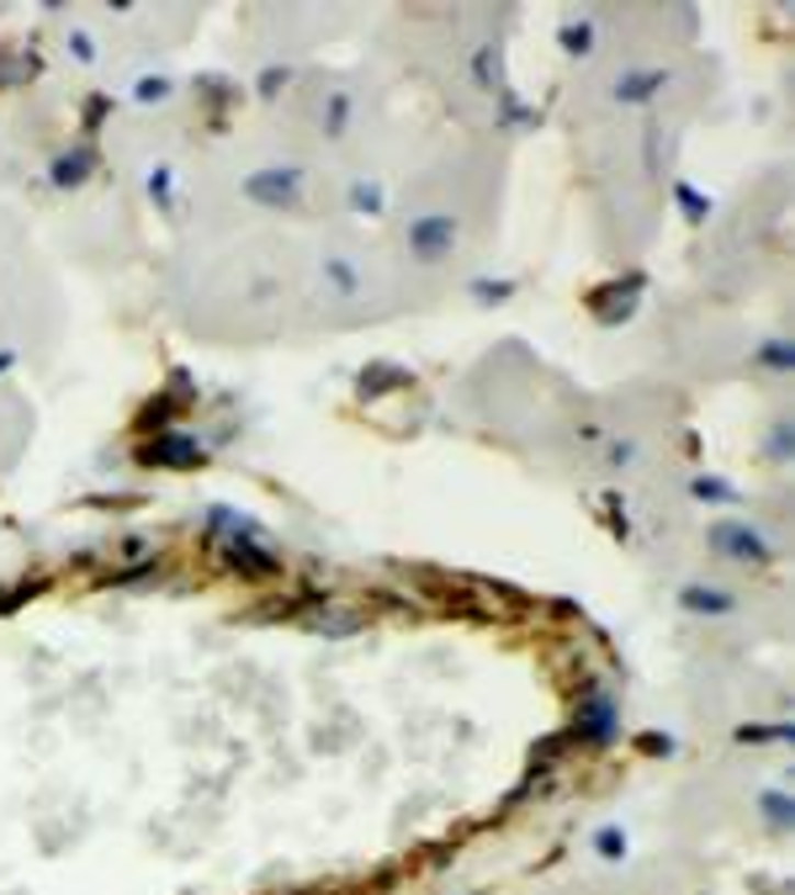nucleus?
Listing matches in <instances>:
<instances>
[{
    "instance_id": "1",
    "label": "nucleus",
    "mask_w": 795,
    "mask_h": 895,
    "mask_svg": "<svg viewBox=\"0 0 795 895\" xmlns=\"http://www.w3.org/2000/svg\"><path fill=\"white\" fill-rule=\"evenodd\" d=\"M239 197L260 212H298L307 197V176L303 165H260L239 180Z\"/></svg>"
},
{
    "instance_id": "2",
    "label": "nucleus",
    "mask_w": 795,
    "mask_h": 895,
    "mask_svg": "<svg viewBox=\"0 0 795 895\" xmlns=\"http://www.w3.org/2000/svg\"><path fill=\"white\" fill-rule=\"evenodd\" d=\"M705 546H710L721 562H742V568H764V562H774V540H769L759 525L737 519V514L710 519V525H705Z\"/></svg>"
},
{
    "instance_id": "3",
    "label": "nucleus",
    "mask_w": 795,
    "mask_h": 895,
    "mask_svg": "<svg viewBox=\"0 0 795 895\" xmlns=\"http://www.w3.org/2000/svg\"><path fill=\"white\" fill-rule=\"evenodd\" d=\"M403 249L419 260V266H440V260H451V249H457V212H414L408 223H403Z\"/></svg>"
},
{
    "instance_id": "4",
    "label": "nucleus",
    "mask_w": 795,
    "mask_h": 895,
    "mask_svg": "<svg viewBox=\"0 0 795 895\" xmlns=\"http://www.w3.org/2000/svg\"><path fill=\"white\" fill-rule=\"evenodd\" d=\"M318 287H324V298L329 302H356L367 292V270L356 255H345V249H329V255H318Z\"/></svg>"
},
{
    "instance_id": "5",
    "label": "nucleus",
    "mask_w": 795,
    "mask_h": 895,
    "mask_svg": "<svg viewBox=\"0 0 795 895\" xmlns=\"http://www.w3.org/2000/svg\"><path fill=\"white\" fill-rule=\"evenodd\" d=\"M669 80H673V75L663 69V64H647V69H620V75L611 80V96L620 101V107H647V101L669 86Z\"/></svg>"
},
{
    "instance_id": "6",
    "label": "nucleus",
    "mask_w": 795,
    "mask_h": 895,
    "mask_svg": "<svg viewBox=\"0 0 795 895\" xmlns=\"http://www.w3.org/2000/svg\"><path fill=\"white\" fill-rule=\"evenodd\" d=\"M345 208H350V217H388V186H382V176L345 180Z\"/></svg>"
},
{
    "instance_id": "7",
    "label": "nucleus",
    "mask_w": 795,
    "mask_h": 895,
    "mask_svg": "<svg viewBox=\"0 0 795 895\" xmlns=\"http://www.w3.org/2000/svg\"><path fill=\"white\" fill-rule=\"evenodd\" d=\"M679 609H690V615H737V594L732 589H716V583H684L679 589Z\"/></svg>"
},
{
    "instance_id": "8",
    "label": "nucleus",
    "mask_w": 795,
    "mask_h": 895,
    "mask_svg": "<svg viewBox=\"0 0 795 895\" xmlns=\"http://www.w3.org/2000/svg\"><path fill=\"white\" fill-rule=\"evenodd\" d=\"M557 43H562L573 59H589V54L600 48V22H594L589 11H568V16L557 22Z\"/></svg>"
},
{
    "instance_id": "9",
    "label": "nucleus",
    "mask_w": 795,
    "mask_h": 895,
    "mask_svg": "<svg viewBox=\"0 0 795 895\" xmlns=\"http://www.w3.org/2000/svg\"><path fill=\"white\" fill-rule=\"evenodd\" d=\"M350 118H356V96H350V90H324V101H318V127H324L329 138H345V133H350Z\"/></svg>"
},
{
    "instance_id": "10",
    "label": "nucleus",
    "mask_w": 795,
    "mask_h": 895,
    "mask_svg": "<svg viewBox=\"0 0 795 895\" xmlns=\"http://www.w3.org/2000/svg\"><path fill=\"white\" fill-rule=\"evenodd\" d=\"M615 705L611 700H600V694H589V705L579 711V731L589 737V742H611L615 737Z\"/></svg>"
},
{
    "instance_id": "11",
    "label": "nucleus",
    "mask_w": 795,
    "mask_h": 895,
    "mask_svg": "<svg viewBox=\"0 0 795 895\" xmlns=\"http://www.w3.org/2000/svg\"><path fill=\"white\" fill-rule=\"evenodd\" d=\"M753 366H764V371H774V377H791V366H795V350H791V339H764L759 350H753Z\"/></svg>"
},
{
    "instance_id": "12",
    "label": "nucleus",
    "mask_w": 795,
    "mask_h": 895,
    "mask_svg": "<svg viewBox=\"0 0 795 895\" xmlns=\"http://www.w3.org/2000/svg\"><path fill=\"white\" fill-rule=\"evenodd\" d=\"M637 456H642L637 435H620V440H611V446H605V472H631V467H637Z\"/></svg>"
},
{
    "instance_id": "13",
    "label": "nucleus",
    "mask_w": 795,
    "mask_h": 895,
    "mask_svg": "<svg viewBox=\"0 0 795 895\" xmlns=\"http://www.w3.org/2000/svg\"><path fill=\"white\" fill-rule=\"evenodd\" d=\"M626 848H631V837L620 832L615 821H611V827H600V832H594V853H600L605 864H620V859H626Z\"/></svg>"
},
{
    "instance_id": "14",
    "label": "nucleus",
    "mask_w": 795,
    "mask_h": 895,
    "mask_svg": "<svg viewBox=\"0 0 795 895\" xmlns=\"http://www.w3.org/2000/svg\"><path fill=\"white\" fill-rule=\"evenodd\" d=\"M690 493H695L701 504H737V488L721 478H690Z\"/></svg>"
},
{
    "instance_id": "15",
    "label": "nucleus",
    "mask_w": 795,
    "mask_h": 895,
    "mask_svg": "<svg viewBox=\"0 0 795 895\" xmlns=\"http://www.w3.org/2000/svg\"><path fill=\"white\" fill-rule=\"evenodd\" d=\"M759 806H764L769 827H791V821H795V806H791V795H785V790H764V801H759Z\"/></svg>"
},
{
    "instance_id": "16",
    "label": "nucleus",
    "mask_w": 795,
    "mask_h": 895,
    "mask_svg": "<svg viewBox=\"0 0 795 895\" xmlns=\"http://www.w3.org/2000/svg\"><path fill=\"white\" fill-rule=\"evenodd\" d=\"M472 298H483V302L515 298V281H489V276H478V281H472Z\"/></svg>"
},
{
    "instance_id": "17",
    "label": "nucleus",
    "mask_w": 795,
    "mask_h": 895,
    "mask_svg": "<svg viewBox=\"0 0 795 895\" xmlns=\"http://www.w3.org/2000/svg\"><path fill=\"white\" fill-rule=\"evenodd\" d=\"M679 202H684V208L695 212V223H701L705 212H710V202H701V197H695V186H684V180H679Z\"/></svg>"
},
{
    "instance_id": "18",
    "label": "nucleus",
    "mask_w": 795,
    "mask_h": 895,
    "mask_svg": "<svg viewBox=\"0 0 795 895\" xmlns=\"http://www.w3.org/2000/svg\"><path fill=\"white\" fill-rule=\"evenodd\" d=\"M769 450H774L780 461L791 456V424H774V435H769Z\"/></svg>"
}]
</instances>
